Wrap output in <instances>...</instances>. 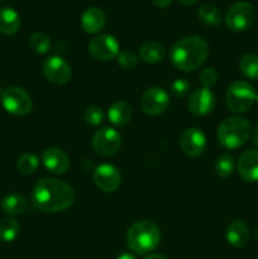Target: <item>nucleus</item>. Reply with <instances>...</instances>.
Here are the masks:
<instances>
[{
	"instance_id": "1",
	"label": "nucleus",
	"mask_w": 258,
	"mask_h": 259,
	"mask_svg": "<svg viewBox=\"0 0 258 259\" xmlns=\"http://www.w3.org/2000/svg\"><path fill=\"white\" fill-rule=\"evenodd\" d=\"M75 201V191L65 181L43 179L32 190V202L43 212H60L68 209Z\"/></svg>"
},
{
	"instance_id": "2",
	"label": "nucleus",
	"mask_w": 258,
	"mask_h": 259,
	"mask_svg": "<svg viewBox=\"0 0 258 259\" xmlns=\"http://www.w3.org/2000/svg\"><path fill=\"white\" fill-rule=\"evenodd\" d=\"M209 55V45L197 35H190L177 40L169 50L171 63L180 71H195L206 61Z\"/></svg>"
},
{
	"instance_id": "3",
	"label": "nucleus",
	"mask_w": 258,
	"mask_h": 259,
	"mask_svg": "<svg viewBox=\"0 0 258 259\" xmlns=\"http://www.w3.org/2000/svg\"><path fill=\"white\" fill-rule=\"evenodd\" d=\"M161 242V230L149 220H141L129 227L126 232V244L137 254H148L156 249Z\"/></svg>"
},
{
	"instance_id": "4",
	"label": "nucleus",
	"mask_w": 258,
	"mask_h": 259,
	"mask_svg": "<svg viewBox=\"0 0 258 259\" xmlns=\"http://www.w3.org/2000/svg\"><path fill=\"white\" fill-rule=\"evenodd\" d=\"M252 134V125L242 116H230L218 128V141L224 148L237 149L244 146Z\"/></svg>"
},
{
	"instance_id": "5",
	"label": "nucleus",
	"mask_w": 258,
	"mask_h": 259,
	"mask_svg": "<svg viewBox=\"0 0 258 259\" xmlns=\"http://www.w3.org/2000/svg\"><path fill=\"white\" fill-rule=\"evenodd\" d=\"M254 88L245 81H234L229 85L225 95L227 105L230 111L235 114L247 113L255 103Z\"/></svg>"
},
{
	"instance_id": "6",
	"label": "nucleus",
	"mask_w": 258,
	"mask_h": 259,
	"mask_svg": "<svg viewBox=\"0 0 258 259\" xmlns=\"http://www.w3.org/2000/svg\"><path fill=\"white\" fill-rule=\"evenodd\" d=\"M255 19V9L250 3H234L225 14V24L233 32H244L249 29Z\"/></svg>"
},
{
	"instance_id": "7",
	"label": "nucleus",
	"mask_w": 258,
	"mask_h": 259,
	"mask_svg": "<svg viewBox=\"0 0 258 259\" xmlns=\"http://www.w3.org/2000/svg\"><path fill=\"white\" fill-rule=\"evenodd\" d=\"M2 105L12 115L23 116L32 110L33 101L24 89L12 86L2 93Z\"/></svg>"
},
{
	"instance_id": "8",
	"label": "nucleus",
	"mask_w": 258,
	"mask_h": 259,
	"mask_svg": "<svg viewBox=\"0 0 258 259\" xmlns=\"http://www.w3.org/2000/svg\"><path fill=\"white\" fill-rule=\"evenodd\" d=\"M88 50L91 57L101 62H106L118 57L120 45L114 35L98 34L89 42Z\"/></svg>"
},
{
	"instance_id": "9",
	"label": "nucleus",
	"mask_w": 258,
	"mask_h": 259,
	"mask_svg": "<svg viewBox=\"0 0 258 259\" xmlns=\"http://www.w3.org/2000/svg\"><path fill=\"white\" fill-rule=\"evenodd\" d=\"M121 147V136L114 128H103L93 138V148L99 156L110 157L118 153Z\"/></svg>"
},
{
	"instance_id": "10",
	"label": "nucleus",
	"mask_w": 258,
	"mask_h": 259,
	"mask_svg": "<svg viewBox=\"0 0 258 259\" xmlns=\"http://www.w3.org/2000/svg\"><path fill=\"white\" fill-rule=\"evenodd\" d=\"M169 106V95L164 89L154 86L144 91L141 99V108L147 115L156 116L164 113Z\"/></svg>"
},
{
	"instance_id": "11",
	"label": "nucleus",
	"mask_w": 258,
	"mask_h": 259,
	"mask_svg": "<svg viewBox=\"0 0 258 259\" xmlns=\"http://www.w3.org/2000/svg\"><path fill=\"white\" fill-rule=\"evenodd\" d=\"M42 71L45 77L55 85H65L72 76L70 65L61 56H52L47 58L43 63Z\"/></svg>"
},
{
	"instance_id": "12",
	"label": "nucleus",
	"mask_w": 258,
	"mask_h": 259,
	"mask_svg": "<svg viewBox=\"0 0 258 259\" xmlns=\"http://www.w3.org/2000/svg\"><path fill=\"white\" fill-rule=\"evenodd\" d=\"M93 180L96 187L104 192H115L120 187L121 175L115 166L110 163H103L94 171Z\"/></svg>"
},
{
	"instance_id": "13",
	"label": "nucleus",
	"mask_w": 258,
	"mask_h": 259,
	"mask_svg": "<svg viewBox=\"0 0 258 259\" xmlns=\"http://www.w3.org/2000/svg\"><path fill=\"white\" fill-rule=\"evenodd\" d=\"M217 99L210 89H197L187 100V109L195 116H204L211 113L215 108Z\"/></svg>"
},
{
	"instance_id": "14",
	"label": "nucleus",
	"mask_w": 258,
	"mask_h": 259,
	"mask_svg": "<svg viewBox=\"0 0 258 259\" xmlns=\"http://www.w3.org/2000/svg\"><path fill=\"white\" fill-rule=\"evenodd\" d=\"M180 147L189 157H199L206 148V137L199 128H187L180 137Z\"/></svg>"
},
{
	"instance_id": "15",
	"label": "nucleus",
	"mask_w": 258,
	"mask_h": 259,
	"mask_svg": "<svg viewBox=\"0 0 258 259\" xmlns=\"http://www.w3.org/2000/svg\"><path fill=\"white\" fill-rule=\"evenodd\" d=\"M42 161L46 168L55 175H62L70 168V157L61 148H47L42 154Z\"/></svg>"
},
{
	"instance_id": "16",
	"label": "nucleus",
	"mask_w": 258,
	"mask_h": 259,
	"mask_svg": "<svg viewBox=\"0 0 258 259\" xmlns=\"http://www.w3.org/2000/svg\"><path fill=\"white\" fill-rule=\"evenodd\" d=\"M239 176L247 182H258V151L248 149L238 159Z\"/></svg>"
},
{
	"instance_id": "17",
	"label": "nucleus",
	"mask_w": 258,
	"mask_h": 259,
	"mask_svg": "<svg viewBox=\"0 0 258 259\" xmlns=\"http://www.w3.org/2000/svg\"><path fill=\"white\" fill-rule=\"evenodd\" d=\"M105 13L99 8H89L81 15V27L89 34H96L105 27Z\"/></svg>"
},
{
	"instance_id": "18",
	"label": "nucleus",
	"mask_w": 258,
	"mask_h": 259,
	"mask_svg": "<svg viewBox=\"0 0 258 259\" xmlns=\"http://www.w3.org/2000/svg\"><path fill=\"white\" fill-rule=\"evenodd\" d=\"M108 118L113 125L124 126L132 119V106L125 100H116L109 106Z\"/></svg>"
},
{
	"instance_id": "19",
	"label": "nucleus",
	"mask_w": 258,
	"mask_h": 259,
	"mask_svg": "<svg viewBox=\"0 0 258 259\" xmlns=\"http://www.w3.org/2000/svg\"><path fill=\"white\" fill-rule=\"evenodd\" d=\"M249 239V230L242 220H234L229 224L227 229V240L232 247H244Z\"/></svg>"
},
{
	"instance_id": "20",
	"label": "nucleus",
	"mask_w": 258,
	"mask_h": 259,
	"mask_svg": "<svg viewBox=\"0 0 258 259\" xmlns=\"http://www.w3.org/2000/svg\"><path fill=\"white\" fill-rule=\"evenodd\" d=\"M19 14L13 8L0 9V33L4 35H13L19 30Z\"/></svg>"
},
{
	"instance_id": "21",
	"label": "nucleus",
	"mask_w": 258,
	"mask_h": 259,
	"mask_svg": "<svg viewBox=\"0 0 258 259\" xmlns=\"http://www.w3.org/2000/svg\"><path fill=\"white\" fill-rule=\"evenodd\" d=\"M28 209V200L19 194H10L5 196L2 201V210L5 214L10 217H17L22 215L23 212L27 211Z\"/></svg>"
},
{
	"instance_id": "22",
	"label": "nucleus",
	"mask_w": 258,
	"mask_h": 259,
	"mask_svg": "<svg viewBox=\"0 0 258 259\" xmlns=\"http://www.w3.org/2000/svg\"><path fill=\"white\" fill-rule=\"evenodd\" d=\"M166 48L158 42H146L139 50V57L146 63H158L163 61Z\"/></svg>"
},
{
	"instance_id": "23",
	"label": "nucleus",
	"mask_w": 258,
	"mask_h": 259,
	"mask_svg": "<svg viewBox=\"0 0 258 259\" xmlns=\"http://www.w3.org/2000/svg\"><path fill=\"white\" fill-rule=\"evenodd\" d=\"M239 71L248 80H258V56L245 53L239 61Z\"/></svg>"
},
{
	"instance_id": "24",
	"label": "nucleus",
	"mask_w": 258,
	"mask_h": 259,
	"mask_svg": "<svg viewBox=\"0 0 258 259\" xmlns=\"http://www.w3.org/2000/svg\"><path fill=\"white\" fill-rule=\"evenodd\" d=\"M197 17L204 24L217 27L222 23V12L212 4H204L197 10Z\"/></svg>"
},
{
	"instance_id": "25",
	"label": "nucleus",
	"mask_w": 258,
	"mask_h": 259,
	"mask_svg": "<svg viewBox=\"0 0 258 259\" xmlns=\"http://www.w3.org/2000/svg\"><path fill=\"white\" fill-rule=\"evenodd\" d=\"M19 234V223L13 218H4L0 220V240L10 243Z\"/></svg>"
},
{
	"instance_id": "26",
	"label": "nucleus",
	"mask_w": 258,
	"mask_h": 259,
	"mask_svg": "<svg viewBox=\"0 0 258 259\" xmlns=\"http://www.w3.org/2000/svg\"><path fill=\"white\" fill-rule=\"evenodd\" d=\"M234 168L235 161L233 156H230L229 153H224L218 157L217 162H215V172H217L218 176L227 179V177H229L234 172Z\"/></svg>"
},
{
	"instance_id": "27",
	"label": "nucleus",
	"mask_w": 258,
	"mask_h": 259,
	"mask_svg": "<svg viewBox=\"0 0 258 259\" xmlns=\"http://www.w3.org/2000/svg\"><path fill=\"white\" fill-rule=\"evenodd\" d=\"M29 47L37 55H45L51 48V39L42 32H35L29 38Z\"/></svg>"
},
{
	"instance_id": "28",
	"label": "nucleus",
	"mask_w": 258,
	"mask_h": 259,
	"mask_svg": "<svg viewBox=\"0 0 258 259\" xmlns=\"http://www.w3.org/2000/svg\"><path fill=\"white\" fill-rule=\"evenodd\" d=\"M37 156L32 153H25L20 156L17 161V168L22 175H32L34 174L38 167Z\"/></svg>"
},
{
	"instance_id": "29",
	"label": "nucleus",
	"mask_w": 258,
	"mask_h": 259,
	"mask_svg": "<svg viewBox=\"0 0 258 259\" xmlns=\"http://www.w3.org/2000/svg\"><path fill=\"white\" fill-rule=\"evenodd\" d=\"M119 66L125 71H132L138 65V57L132 51H120L116 57Z\"/></svg>"
},
{
	"instance_id": "30",
	"label": "nucleus",
	"mask_w": 258,
	"mask_h": 259,
	"mask_svg": "<svg viewBox=\"0 0 258 259\" xmlns=\"http://www.w3.org/2000/svg\"><path fill=\"white\" fill-rule=\"evenodd\" d=\"M83 119H85L86 123L89 125H100L101 123L104 121V111L100 106H96V105H91L89 106L88 109L85 110L83 113Z\"/></svg>"
},
{
	"instance_id": "31",
	"label": "nucleus",
	"mask_w": 258,
	"mask_h": 259,
	"mask_svg": "<svg viewBox=\"0 0 258 259\" xmlns=\"http://www.w3.org/2000/svg\"><path fill=\"white\" fill-rule=\"evenodd\" d=\"M190 88H191V85L186 78H177L171 83L169 93L175 98H185L190 93Z\"/></svg>"
},
{
	"instance_id": "32",
	"label": "nucleus",
	"mask_w": 258,
	"mask_h": 259,
	"mask_svg": "<svg viewBox=\"0 0 258 259\" xmlns=\"http://www.w3.org/2000/svg\"><path fill=\"white\" fill-rule=\"evenodd\" d=\"M218 77H219L218 71L214 67H207L200 73V82H201L202 88L211 89L218 82Z\"/></svg>"
},
{
	"instance_id": "33",
	"label": "nucleus",
	"mask_w": 258,
	"mask_h": 259,
	"mask_svg": "<svg viewBox=\"0 0 258 259\" xmlns=\"http://www.w3.org/2000/svg\"><path fill=\"white\" fill-rule=\"evenodd\" d=\"M152 3H153L154 5H156L157 8H161V9H164V8L169 7L172 3V0H152Z\"/></svg>"
},
{
	"instance_id": "34",
	"label": "nucleus",
	"mask_w": 258,
	"mask_h": 259,
	"mask_svg": "<svg viewBox=\"0 0 258 259\" xmlns=\"http://www.w3.org/2000/svg\"><path fill=\"white\" fill-rule=\"evenodd\" d=\"M252 141L255 144V147H258V125L255 126L254 131H252Z\"/></svg>"
},
{
	"instance_id": "35",
	"label": "nucleus",
	"mask_w": 258,
	"mask_h": 259,
	"mask_svg": "<svg viewBox=\"0 0 258 259\" xmlns=\"http://www.w3.org/2000/svg\"><path fill=\"white\" fill-rule=\"evenodd\" d=\"M144 259H168L167 257H164L163 254H159V253H153V254L147 255Z\"/></svg>"
},
{
	"instance_id": "36",
	"label": "nucleus",
	"mask_w": 258,
	"mask_h": 259,
	"mask_svg": "<svg viewBox=\"0 0 258 259\" xmlns=\"http://www.w3.org/2000/svg\"><path fill=\"white\" fill-rule=\"evenodd\" d=\"M115 259H137V257L132 253H123V254L118 255Z\"/></svg>"
},
{
	"instance_id": "37",
	"label": "nucleus",
	"mask_w": 258,
	"mask_h": 259,
	"mask_svg": "<svg viewBox=\"0 0 258 259\" xmlns=\"http://www.w3.org/2000/svg\"><path fill=\"white\" fill-rule=\"evenodd\" d=\"M177 2L180 3V4L185 5V7H190V5H194L196 4L197 0H177Z\"/></svg>"
},
{
	"instance_id": "38",
	"label": "nucleus",
	"mask_w": 258,
	"mask_h": 259,
	"mask_svg": "<svg viewBox=\"0 0 258 259\" xmlns=\"http://www.w3.org/2000/svg\"><path fill=\"white\" fill-rule=\"evenodd\" d=\"M255 103L258 104V94H257V96H255Z\"/></svg>"
},
{
	"instance_id": "39",
	"label": "nucleus",
	"mask_w": 258,
	"mask_h": 259,
	"mask_svg": "<svg viewBox=\"0 0 258 259\" xmlns=\"http://www.w3.org/2000/svg\"><path fill=\"white\" fill-rule=\"evenodd\" d=\"M0 2H2V0H0Z\"/></svg>"
}]
</instances>
